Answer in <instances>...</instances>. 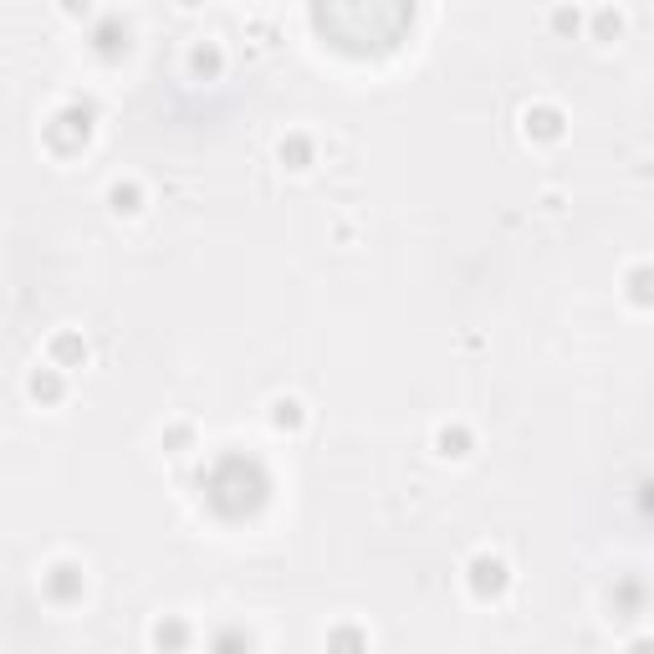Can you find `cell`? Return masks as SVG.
Wrapping results in <instances>:
<instances>
[{
	"label": "cell",
	"mask_w": 654,
	"mask_h": 654,
	"mask_svg": "<svg viewBox=\"0 0 654 654\" xmlns=\"http://www.w3.org/2000/svg\"><path fill=\"white\" fill-rule=\"evenodd\" d=\"M184 639H190V623L184 619H159L154 623V644H159V650H184Z\"/></svg>",
	"instance_id": "8992f818"
},
{
	"label": "cell",
	"mask_w": 654,
	"mask_h": 654,
	"mask_svg": "<svg viewBox=\"0 0 654 654\" xmlns=\"http://www.w3.org/2000/svg\"><path fill=\"white\" fill-rule=\"evenodd\" d=\"M190 72L194 77H215V72H220V47H215V41H200V47L190 51Z\"/></svg>",
	"instance_id": "ba28073f"
},
{
	"label": "cell",
	"mask_w": 654,
	"mask_h": 654,
	"mask_svg": "<svg viewBox=\"0 0 654 654\" xmlns=\"http://www.w3.org/2000/svg\"><path fill=\"white\" fill-rule=\"evenodd\" d=\"M327 650L333 654H363V634H358V629H333Z\"/></svg>",
	"instance_id": "4fadbf2b"
},
{
	"label": "cell",
	"mask_w": 654,
	"mask_h": 654,
	"mask_svg": "<svg viewBox=\"0 0 654 654\" xmlns=\"http://www.w3.org/2000/svg\"><path fill=\"white\" fill-rule=\"evenodd\" d=\"M118 47H123V41H118V26H103V36H97V51H108V57H112Z\"/></svg>",
	"instance_id": "9a60e30c"
},
{
	"label": "cell",
	"mask_w": 654,
	"mask_h": 654,
	"mask_svg": "<svg viewBox=\"0 0 654 654\" xmlns=\"http://www.w3.org/2000/svg\"><path fill=\"white\" fill-rule=\"evenodd\" d=\"M51 358H57V368H72L87 358V343H82L77 333H57L51 337Z\"/></svg>",
	"instance_id": "5b68a950"
},
{
	"label": "cell",
	"mask_w": 654,
	"mask_h": 654,
	"mask_svg": "<svg viewBox=\"0 0 654 654\" xmlns=\"http://www.w3.org/2000/svg\"><path fill=\"white\" fill-rule=\"evenodd\" d=\"M506 583H511V568L496 558V552H476V558H470V593H476V598H501Z\"/></svg>",
	"instance_id": "6da1fadb"
},
{
	"label": "cell",
	"mask_w": 654,
	"mask_h": 654,
	"mask_svg": "<svg viewBox=\"0 0 654 654\" xmlns=\"http://www.w3.org/2000/svg\"><path fill=\"white\" fill-rule=\"evenodd\" d=\"M527 133H537V139H562V112L558 108L527 112Z\"/></svg>",
	"instance_id": "52a82bcc"
},
{
	"label": "cell",
	"mask_w": 654,
	"mask_h": 654,
	"mask_svg": "<svg viewBox=\"0 0 654 654\" xmlns=\"http://www.w3.org/2000/svg\"><path fill=\"white\" fill-rule=\"evenodd\" d=\"M215 654H251V639L240 634V629H225V634L215 639Z\"/></svg>",
	"instance_id": "5bb4252c"
},
{
	"label": "cell",
	"mask_w": 654,
	"mask_h": 654,
	"mask_svg": "<svg viewBox=\"0 0 654 654\" xmlns=\"http://www.w3.org/2000/svg\"><path fill=\"white\" fill-rule=\"evenodd\" d=\"M87 133H93V108H62L57 118H51V139H57L62 148L87 144Z\"/></svg>",
	"instance_id": "7a4b0ae2"
},
{
	"label": "cell",
	"mask_w": 654,
	"mask_h": 654,
	"mask_svg": "<svg viewBox=\"0 0 654 654\" xmlns=\"http://www.w3.org/2000/svg\"><path fill=\"white\" fill-rule=\"evenodd\" d=\"M26 389H31V399H41V404H57L67 394V383H62L57 368H36L31 379H26Z\"/></svg>",
	"instance_id": "277c9868"
},
{
	"label": "cell",
	"mask_w": 654,
	"mask_h": 654,
	"mask_svg": "<svg viewBox=\"0 0 654 654\" xmlns=\"http://www.w3.org/2000/svg\"><path fill=\"white\" fill-rule=\"evenodd\" d=\"M272 419H276V430H302V404L297 399H276Z\"/></svg>",
	"instance_id": "7c38bea8"
},
{
	"label": "cell",
	"mask_w": 654,
	"mask_h": 654,
	"mask_svg": "<svg viewBox=\"0 0 654 654\" xmlns=\"http://www.w3.org/2000/svg\"><path fill=\"white\" fill-rule=\"evenodd\" d=\"M307 159H312V144H307L302 133L282 139V164H291V169H307Z\"/></svg>",
	"instance_id": "8fae6325"
},
{
	"label": "cell",
	"mask_w": 654,
	"mask_h": 654,
	"mask_svg": "<svg viewBox=\"0 0 654 654\" xmlns=\"http://www.w3.org/2000/svg\"><path fill=\"white\" fill-rule=\"evenodd\" d=\"M435 445H440V455H455V461H461L465 450H470V435H465L461 425H445V430L435 435Z\"/></svg>",
	"instance_id": "30bf717a"
},
{
	"label": "cell",
	"mask_w": 654,
	"mask_h": 654,
	"mask_svg": "<svg viewBox=\"0 0 654 654\" xmlns=\"http://www.w3.org/2000/svg\"><path fill=\"white\" fill-rule=\"evenodd\" d=\"M108 205L118 210V215H133V210L144 205V190H139V184H112V190H108Z\"/></svg>",
	"instance_id": "9c48e42d"
},
{
	"label": "cell",
	"mask_w": 654,
	"mask_h": 654,
	"mask_svg": "<svg viewBox=\"0 0 654 654\" xmlns=\"http://www.w3.org/2000/svg\"><path fill=\"white\" fill-rule=\"evenodd\" d=\"M47 588H51V598H62V604L67 598H77L82 593V568L77 562H57V568L47 573Z\"/></svg>",
	"instance_id": "3957f363"
}]
</instances>
